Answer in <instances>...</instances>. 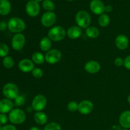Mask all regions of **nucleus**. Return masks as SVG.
Here are the masks:
<instances>
[{"mask_svg":"<svg viewBox=\"0 0 130 130\" xmlns=\"http://www.w3.org/2000/svg\"><path fill=\"white\" fill-rule=\"evenodd\" d=\"M67 36V30L61 25H56L51 28L48 32V37L55 42H59L63 40Z\"/></svg>","mask_w":130,"mask_h":130,"instance_id":"1","label":"nucleus"},{"mask_svg":"<svg viewBox=\"0 0 130 130\" xmlns=\"http://www.w3.org/2000/svg\"><path fill=\"white\" fill-rule=\"evenodd\" d=\"M8 28L13 33L19 34L22 33L26 28L25 22L22 19L19 17H13L8 22Z\"/></svg>","mask_w":130,"mask_h":130,"instance_id":"2","label":"nucleus"},{"mask_svg":"<svg viewBox=\"0 0 130 130\" xmlns=\"http://www.w3.org/2000/svg\"><path fill=\"white\" fill-rule=\"evenodd\" d=\"M8 119L13 124H21L25 121L26 114L20 108L13 109L9 112Z\"/></svg>","mask_w":130,"mask_h":130,"instance_id":"3","label":"nucleus"},{"mask_svg":"<svg viewBox=\"0 0 130 130\" xmlns=\"http://www.w3.org/2000/svg\"><path fill=\"white\" fill-rule=\"evenodd\" d=\"M75 20L77 26L81 29H85L90 26L91 22V16L88 11L85 10H80L75 16Z\"/></svg>","mask_w":130,"mask_h":130,"instance_id":"4","label":"nucleus"},{"mask_svg":"<svg viewBox=\"0 0 130 130\" xmlns=\"http://www.w3.org/2000/svg\"><path fill=\"white\" fill-rule=\"evenodd\" d=\"M3 93L6 99L15 100L19 95V90L15 84L9 83L6 84L3 88Z\"/></svg>","mask_w":130,"mask_h":130,"instance_id":"5","label":"nucleus"},{"mask_svg":"<svg viewBox=\"0 0 130 130\" xmlns=\"http://www.w3.org/2000/svg\"><path fill=\"white\" fill-rule=\"evenodd\" d=\"M47 105V99L44 95L39 94L34 96L32 101L31 106L33 110L36 112L42 111Z\"/></svg>","mask_w":130,"mask_h":130,"instance_id":"6","label":"nucleus"},{"mask_svg":"<svg viewBox=\"0 0 130 130\" xmlns=\"http://www.w3.org/2000/svg\"><path fill=\"white\" fill-rule=\"evenodd\" d=\"M45 61L49 64H55L62 58V53L58 49H51L45 54Z\"/></svg>","mask_w":130,"mask_h":130,"instance_id":"7","label":"nucleus"},{"mask_svg":"<svg viewBox=\"0 0 130 130\" xmlns=\"http://www.w3.org/2000/svg\"><path fill=\"white\" fill-rule=\"evenodd\" d=\"M41 8L39 3L34 0H30L25 5V11L30 17H36L40 13Z\"/></svg>","mask_w":130,"mask_h":130,"instance_id":"8","label":"nucleus"},{"mask_svg":"<svg viewBox=\"0 0 130 130\" xmlns=\"http://www.w3.org/2000/svg\"><path fill=\"white\" fill-rule=\"evenodd\" d=\"M57 21V15L53 11H46L41 16V23L45 27L53 26Z\"/></svg>","mask_w":130,"mask_h":130,"instance_id":"9","label":"nucleus"},{"mask_svg":"<svg viewBox=\"0 0 130 130\" xmlns=\"http://www.w3.org/2000/svg\"><path fill=\"white\" fill-rule=\"evenodd\" d=\"M26 42L25 37L22 33L15 34L11 40V47L16 51H20L24 48Z\"/></svg>","mask_w":130,"mask_h":130,"instance_id":"10","label":"nucleus"},{"mask_svg":"<svg viewBox=\"0 0 130 130\" xmlns=\"http://www.w3.org/2000/svg\"><path fill=\"white\" fill-rule=\"evenodd\" d=\"M105 5L101 0H92L90 3V9L93 13L100 15L105 12Z\"/></svg>","mask_w":130,"mask_h":130,"instance_id":"11","label":"nucleus"},{"mask_svg":"<svg viewBox=\"0 0 130 130\" xmlns=\"http://www.w3.org/2000/svg\"><path fill=\"white\" fill-rule=\"evenodd\" d=\"M34 64L35 63L32 62V60L29 59V58H24L19 62L18 67L20 71H21L22 72L29 73V72H31L35 68Z\"/></svg>","mask_w":130,"mask_h":130,"instance_id":"12","label":"nucleus"},{"mask_svg":"<svg viewBox=\"0 0 130 130\" xmlns=\"http://www.w3.org/2000/svg\"><path fill=\"white\" fill-rule=\"evenodd\" d=\"M93 104L90 100H84L79 103L78 112L83 115H88L93 111Z\"/></svg>","mask_w":130,"mask_h":130,"instance_id":"13","label":"nucleus"},{"mask_svg":"<svg viewBox=\"0 0 130 130\" xmlns=\"http://www.w3.org/2000/svg\"><path fill=\"white\" fill-rule=\"evenodd\" d=\"M115 44L120 50H124L129 46V39L124 34H119L115 39Z\"/></svg>","mask_w":130,"mask_h":130,"instance_id":"14","label":"nucleus"},{"mask_svg":"<svg viewBox=\"0 0 130 130\" xmlns=\"http://www.w3.org/2000/svg\"><path fill=\"white\" fill-rule=\"evenodd\" d=\"M101 69L100 63L96 60H90L85 65V70L90 74H96Z\"/></svg>","mask_w":130,"mask_h":130,"instance_id":"15","label":"nucleus"},{"mask_svg":"<svg viewBox=\"0 0 130 130\" xmlns=\"http://www.w3.org/2000/svg\"><path fill=\"white\" fill-rule=\"evenodd\" d=\"M13 103L11 100L3 99L0 100V113L6 114L11 111L13 108Z\"/></svg>","mask_w":130,"mask_h":130,"instance_id":"16","label":"nucleus"},{"mask_svg":"<svg viewBox=\"0 0 130 130\" xmlns=\"http://www.w3.org/2000/svg\"><path fill=\"white\" fill-rule=\"evenodd\" d=\"M119 123L124 129L130 128V110H124L121 114Z\"/></svg>","mask_w":130,"mask_h":130,"instance_id":"17","label":"nucleus"},{"mask_svg":"<svg viewBox=\"0 0 130 130\" xmlns=\"http://www.w3.org/2000/svg\"><path fill=\"white\" fill-rule=\"evenodd\" d=\"M82 35V29L77 25H73L67 30V36L71 39H76Z\"/></svg>","mask_w":130,"mask_h":130,"instance_id":"18","label":"nucleus"},{"mask_svg":"<svg viewBox=\"0 0 130 130\" xmlns=\"http://www.w3.org/2000/svg\"><path fill=\"white\" fill-rule=\"evenodd\" d=\"M34 119L39 125H44L48 122V116L43 112H36L34 114Z\"/></svg>","mask_w":130,"mask_h":130,"instance_id":"19","label":"nucleus"},{"mask_svg":"<svg viewBox=\"0 0 130 130\" xmlns=\"http://www.w3.org/2000/svg\"><path fill=\"white\" fill-rule=\"evenodd\" d=\"M11 3L8 0H0V15L5 16L11 11Z\"/></svg>","mask_w":130,"mask_h":130,"instance_id":"20","label":"nucleus"},{"mask_svg":"<svg viewBox=\"0 0 130 130\" xmlns=\"http://www.w3.org/2000/svg\"><path fill=\"white\" fill-rule=\"evenodd\" d=\"M52 41L48 36L43 37L39 42V48L43 52H48L52 48Z\"/></svg>","mask_w":130,"mask_h":130,"instance_id":"21","label":"nucleus"},{"mask_svg":"<svg viewBox=\"0 0 130 130\" xmlns=\"http://www.w3.org/2000/svg\"><path fill=\"white\" fill-rule=\"evenodd\" d=\"M85 33L89 38L95 39V38H97L100 35V30L95 26H89L85 30Z\"/></svg>","mask_w":130,"mask_h":130,"instance_id":"22","label":"nucleus"},{"mask_svg":"<svg viewBox=\"0 0 130 130\" xmlns=\"http://www.w3.org/2000/svg\"><path fill=\"white\" fill-rule=\"evenodd\" d=\"M31 60L35 64L41 65L45 62V56L39 52H34L32 55Z\"/></svg>","mask_w":130,"mask_h":130,"instance_id":"23","label":"nucleus"},{"mask_svg":"<svg viewBox=\"0 0 130 130\" xmlns=\"http://www.w3.org/2000/svg\"><path fill=\"white\" fill-rule=\"evenodd\" d=\"M110 17L105 13L100 15L99 17V20H98L99 25L102 27H105L108 26L109 24H110Z\"/></svg>","mask_w":130,"mask_h":130,"instance_id":"24","label":"nucleus"},{"mask_svg":"<svg viewBox=\"0 0 130 130\" xmlns=\"http://www.w3.org/2000/svg\"><path fill=\"white\" fill-rule=\"evenodd\" d=\"M15 64V61L13 58L10 56L5 57L3 60V65L4 67L6 69H11L12 68Z\"/></svg>","mask_w":130,"mask_h":130,"instance_id":"25","label":"nucleus"},{"mask_svg":"<svg viewBox=\"0 0 130 130\" xmlns=\"http://www.w3.org/2000/svg\"><path fill=\"white\" fill-rule=\"evenodd\" d=\"M42 6L46 11H53L55 10V4L52 0H44Z\"/></svg>","mask_w":130,"mask_h":130,"instance_id":"26","label":"nucleus"},{"mask_svg":"<svg viewBox=\"0 0 130 130\" xmlns=\"http://www.w3.org/2000/svg\"><path fill=\"white\" fill-rule=\"evenodd\" d=\"M9 53V47L6 43H0V57H7Z\"/></svg>","mask_w":130,"mask_h":130,"instance_id":"27","label":"nucleus"},{"mask_svg":"<svg viewBox=\"0 0 130 130\" xmlns=\"http://www.w3.org/2000/svg\"><path fill=\"white\" fill-rule=\"evenodd\" d=\"M44 130H62V127L58 123L51 122L45 126Z\"/></svg>","mask_w":130,"mask_h":130,"instance_id":"28","label":"nucleus"},{"mask_svg":"<svg viewBox=\"0 0 130 130\" xmlns=\"http://www.w3.org/2000/svg\"><path fill=\"white\" fill-rule=\"evenodd\" d=\"M79 103L76 101H71L68 103L67 105V110L71 112H74L78 111Z\"/></svg>","mask_w":130,"mask_h":130,"instance_id":"29","label":"nucleus"},{"mask_svg":"<svg viewBox=\"0 0 130 130\" xmlns=\"http://www.w3.org/2000/svg\"><path fill=\"white\" fill-rule=\"evenodd\" d=\"M32 75L34 77L37 79H40L44 75V72L39 67H35V68L33 69V71L31 72Z\"/></svg>","mask_w":130,"mask_h":130,"instance_id":"30","label":"nucleus"},{"mask_svg":"<svg viewBox=\"0 0 130 130\" xmlns=\"http://www.w3.org/2000/svg\"><path fill=\"white\" fill-rule=\"evenodd\" d=\"M25 99L22 95H19L16 99H15V104L17 107H21L25 104Z\"/></svg>","mask_w":130,"mask_h":130,"instance_id":"31","label":"nucleus"},{"mask_svg":"<svg viewBox=\"0 0 130 130\" xmlns=\"http://www.w3.org/2000/svg\"><path fill=\"white\" fill-rule=\"evenodd\" d=\"M114 65L117 67H122V66H124V59L121 57H117L114 60Z\"/></svg>","mask_w":130,"mask_h":130,"instance_id":"32","label":"nucleus"},{"mask_svg":"<svg viewBox=\"0 0 130 130\" xmlns=\"http://www.w3.org/2000/svg\"><path fill=\"white\" fill-rule=\"evenodd\" d=\"M8 121V118L5 115V114L0 113V125H4L7 123Z\"/></svg>","mask_w":130,"mask_h":130,"instance_id":"33","label":"nucleus"},{"mask_svg":"<svg viewBox=\"0 0 130 130\" xmlns=\"http://www.w3.org/2000/svg\"><path fill=\"white\" fill-rule=\"evenodd\" d=\"M124 66L126 69L130 71V55L124 59Z\"/></svg>","mask_w":130,"mask_h":130,"instance_id":"34","label":"nucleus"},{"mask_svg":"<svg viewBox=\"0 0 130 130\" xmlns=\"http://www.w3.org/2000/svg\"><path fill=\"white\" fill-rule=\"evenodd\" d=\"M1 130H17V128L13 124H6L2 127Z\"/></svg>","mask_w":130,"mask_h":130,"instance_id":"35","label":"nucleus"},{"mask_svg":"<svg viewBox=\"0 0 130 130\" xmlns=\"http://www.w3.org/2000/svg\"><path fill=\"white\" fill-rule=\"evenodd\" d=\"M6 27H8V24L3 21L0 22V30L3 31L6 29Z\"/></svg>","mask_w":130,"mask_h":130,"instance_id":"36","label":"nucleus"},{"mask_svg":"<svg viewBox=\"0 0 130 130\" xmlns=\"http://www.w3.org/2000/svg\"><path fill=\"white\" fill-rule=\"evenodd\" d=\"M112 11V6L110 5H108L105 6V12L110 13Z\"/></svg>","mask_w":130,"mask_h":130,"instance_id":"37","label":"nucleus"},{"mask_svg":"<svg viewBox=\"0 0 130 130\" xmlns=\"http://www.w3.org/2000/svg\"><path fill=\"white\" fill-rule=\"evenodd\" d=\"M29 130H40V129L36 126H32L29 129Z\"/></svg>","mask_w":130,"mask_h":130,"instance_id":"38","label":"nucleus"},{"mask_svg":"<svg viewBox=\"0 0 130 130\" xmlns=\"http://www.w3.org/2000/svg\"><path fill=\"white\" fill-rule=\"evenodd\" d=\"M127 101H128V102L130 104V95L128 96V98H127Z\"/></svg>","mask_w":130,"mask_h":130,"instance_id":"39","label":"nucleus"},{"mask_svg":"<svg viewBox=\"0 0 130 130\" xmlns=\"http://www.w3.org/2000/svg\"><path fill=\"white\" fill-rule=\"evenodd\" d=\"M34 1H37V2H38V3H39V2H43V1H44V0H34Z\"/></svg>","mask_w":130,"mask_h":130,"instance_id":"40","label":"nucleus"},{"mask_svg":"<svg viewBox=\"0 0 130 130\" xmlns=\"http://www.w3.org/2000/svg\"><path fill=\"white\" fill-rule=\"evenodd\" d=\"M66 1H74V0H66Z\"/></svg>","mask_w":130,"mask_h":130,"instance_id":"41","label":"nucleus"},{"mask_svg":"<svg viewBox=\"0 0 130 130\" xmlns=\"http://www.w3.org/2000/svg\"><path fill=\"white\" fill-rule=\"evenodd\" d=\"M121 130H129L128 129H121Z\"/></svg>","mask_w":130,"mask_h":130,"instance_id":"42","label":"nucleus"},{"mask_svg":"<svg viewBox=\"0 0 130 130\" xmlns=\"http://www.w3.org/2000/svg\"><path fill=\"white\" fill-rule=\"evenodd\" d=\"M1 128H1V126H0V130H1Z\"/></svg>","mask_w":130,"mask_h":130,"instance_id":"43","label":"nucleus"}]
</instances>
